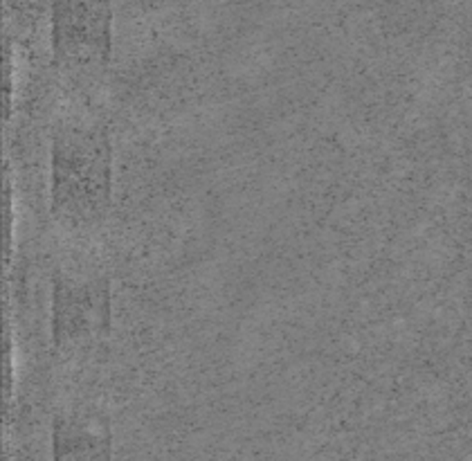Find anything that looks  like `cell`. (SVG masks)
<instances>
[{
	"mask_svg": "<svg viewBox=\"0 0 472 461\" xmlns=\"http://www.w3.org/2000/svg\"><path fill=\"white\" fill-rule=\"evenodd\" d=\"M55 207L72 219L104 214L110 191V146L104 130L79 128L57 137Z\"/></svg>",
	"mask_w": 472,
	"mask_h": 461,
	"instance_id": "cell-1",
	"label": "cell"
},
{
	"mask_svg": "<svg viewBox=\"0 0 472 461\" xmlns=\"http://www.w3.org/2000/svg\"><path fill=\"white\" fill-rule=\"evenodd\" d=\"M55 324L57 342L77 340V335L97 333L108 328V291L106 284L95 282H57L55 295Z\"/></svg>",
	"mask_w": 472,
	"mask_h": 461,
	"instance_id": "cell-2",
	"label": "cell"
}]
</instances>
